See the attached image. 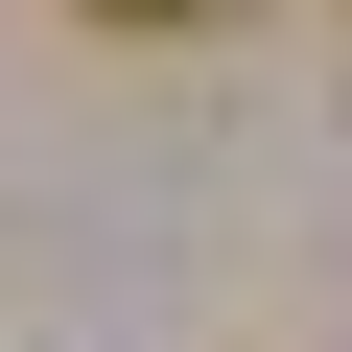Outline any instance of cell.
<instances>
[{
  "label": "cell",
  "instance_id": "obj_1",
  "mask_svg": "<svg viewBox=\"0 0 352 352\" xmlns=\"http://www.w3.org/2000/svg\"><path fill=\"white\" fill-rule=\"evenodd\" d=\"M94 24H212V0H94Z\"/></svg>",
  "mask_w": 352,
  "mask_h": 352
}]
</instances>
